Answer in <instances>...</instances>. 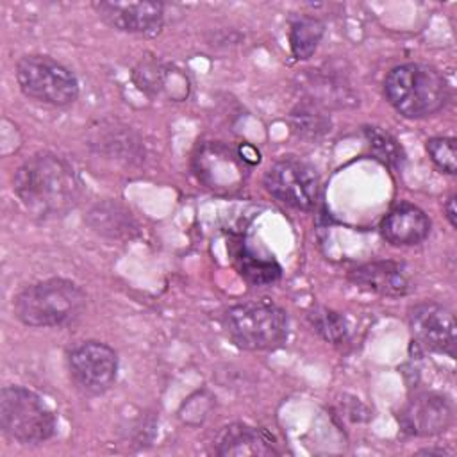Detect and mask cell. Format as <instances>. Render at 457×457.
Returning <instances> with one entry per match:
<instances>
[{"label": "cell", "mask_w": 457, "mask_h": 457, "mask_svg": "<svg viewBox=\"0 0 457 457\" xmlns=\"http://www.w3.org/2000/svg\"><path fill=\"white\" fill-rule=\"evenodd\" d=\"M12 187L21 205L43 220L64 216L82 196V182L73 166L50 152L29 157L16 170Z\"/></svg>", "instance_id": "cell-1"}, {"label": "cell", "mask_w": 457, "mask_h": 457, "mask_svg": "<svg viewBox=\"0 0 457 457\" xmlns=\"http://www.w3.org/2000/svg\"><path fill=\"white\" fill-rule=\"evenodd\" d=\"M387 102L405 118H425L445 107L450 89L446 79L430 64L405 62L384 79Z\"/></svg>", "instance_id": "cell-2"}, {"label": "cell", "mask_w": 457, "mask_h": 457, "mask_svg": "<svg viewBox=\"0 0 457 457\" xmlns=\"http://www.w3.org/2000/svg\"><path fill=\"white\" fill-rule=\"evenodd\" d=\"M86 307L84 291L68 278H46L23 287L12 302L14 316L29 327L71 323Z\"/></svg>", "instance_id": "cell-3"}, {"label": "cell", "mask_w": 457, "mask_h": 457, "mask_svg": "<svg viewBox=\"0 0 457 457\" xmlns=\"http://www.w3.org/2000/svg\"><path fill=\"white\" fill-rule=\"evenodd\" d=\"M223 327L239 348L273 350L287 337V314L270 300H248L225 311Z\"/></svg>", "instance_id": "cell-4"}, {"label": "cell", "mask_w": 457, "mask_h": 457, "mask_svg": "<svg viewBox=\"0 0 457 457\" xmlns=\"http://www.w3.org/2000/svg\"><path fill=\"white\" fill-rule=\"evenodd\" d=\"M0 427L21 445H39L55 434V414L32 389L5 386L0 391Z\"/></svg>", "instance_id": "cell-5"}, {"label": "cell", "mask_w": 457, "mask_h": 457, "mask_svg": "<svg viewBox=\"0 0 457 457\" xmlns=\"http://www.w3.org/2000/svg\"><path fill=\"white\" fill-rule=\"evenodd\" d=\"M16 80L23 95L50 105H68L79 95L77 77L48 55H25L16 64Z\"/></svg>", "instance_id": "cell-6"}, {"label": "cell", "mask_w": 457, "mask_h": 457, "mask_svg": "<svg viewBox=\"0 0 457 457\" xmlns=\"http://www.w3.org/2000/svg\"><path fill=\"white\" fill-rule=\"evenodd\" d=\"M264 186L278 202L302 211L316 205L320 191L314 168L295 157H286L271 164L264 175Z\"/></svg>", "instance_id": "cell-7"}, {"label": "cell", "mask_w": 457, "mask_h": 457, "mask_svg": "<svg viewBox=\"0 0 457 457\" xmlns=\"http://www.w3.org/2000/svg\"><path fill=\"white\" fill-rule=\"evenodd\" d=\"M68 368L77 389L95 396L112 387L118 375V355L105 343L86 341L70 352Z\"/></svg>", "instance_id": "cell-8"}, {"label": "cell", "mask_w": 457, "mask_h": 457, "mask_svg": "<svg viewBox=\"0 0 457 457\" xmlns=\"http://www.w3.org/2000/svg\"><path fill=\"white\" fill-rule=\"evenodd\" d=\"M412 337L427 350L455 357L457 325L452 311L436 302H421L409 312Z\"/></svg>", "instance_id": "cell-9"}, {"label": "cell", "mask_w": 457, "mask_h": 457, "mask_svg": "<svg viewBox=\"0 0 457 457\" xmlns=\"http://www.w3.org/2000/svg\"><path fill=\"white\" fill-rule=\"evenodd\" d=\"M195 171L198 180L216 191H236L246 179V162L223 143H205L195 155Z\"/></svg>", "instance_id": "cell-10"}, {"label": "cell", "mask_w": 457, "mask_h": 457, "mask_svg": "<svg viewBox=\"0 0 457 457\" xmlns=\"http://www.w3.org/2000/svg\"><path fill=\"white\" fill-rule=\"evenodd\" d=\"M93 7L109 27L121 32L155 36L162 29L164 5L161 2H100Z\"/></svg>", "instance_id": "cell-11"}, {"label": "cell", "mask_w": 457, "mask_h": 457, "mask_svg": "<svg viewBox=\"0 0 457 457\" xmlns=\"http://www.w3.org/2000/svg\"><path fill=\"white\" fill-rule=\"evenodd\" d=\"M398 420L402 428L411 436H436L452 425L453 405L443 395L423 393L409 400Z\"/></svg>", "instance_id": "cell-12"}, {"label": "cell", "mask_w": 457, "mask_h": 457, "mask_svg": "<svg viewBox=\"0 0 457 457\" xmlns=\"http://www.w3.org/2000/svg\"><path fill=\"white\" fill-rule=\"evenodd\" d=\"M350 280L357 287L382 296H403L414 287L403 264L393 261H375L357 266L350 271Z\"/></svg>", "instance_id": "cell-13"}, {"label": "cell", "mask_w": 457, "mask_h": 457, "mask_svg": "<svg viewBox=\"0 0 457 457\" xmlns=\"http://www.w3.org/2000/svg\"><path fill=\"white\" fill-rule=\"evenodd\" d=\"M380 232L395 246L421 243L430 232L428 216L412 204H400L391 209L380 223Z\"/></svg>", "instance_id": "cell-14"}, {"label": "cell", "mask_w": 457, "mask_h": 457, "mask_svg": "<svg viewBox=\"0 0 457 457\" xmlns=\"http://www.w3.org/2000/svg\"><path fill=\"white\" fill-rule=\"evenodd\" d=\"M218 455H277L278 448L270 432L259 427L234 423L221 430L216 439Z\"/></svg>", "instance_id": "cell-15"}, {"label": "cell", "mask_w": 457, "mask_h": 457, "mask_svg": "<svg viewBox=\"0 0 457 457\" xmlns=\"http://www.w3.org/2000/svg\"><path fill=\"white\" fill-rule=\"evenodd\" d=\"M232 261L237 273L252 286H268L278 280L280 266L270 255H261L245 239L232 245Z\"/></svg>", "instance_id": "cell-16"}, {"label": "cell", "mask_w": 457, "mask_h": 457, "mask_svg": "<svg viewBox=\"0 0 457 457\" xmlns=\"http://www.w3.org/2000/svg\"><path fill=\"white\" fill-rule=\"evenodd\" d=\"M325 25L318 18L312 16H300L291 23L289 29V43H291V52L298 61L309 59L320 39L323 37Z\"/></svg>", "instance_id": "cell-17"}, {"label": "cell", "mask_w": 457, "mask_h": 457, "mask_svg": "<svg viewBox=\"0 0 457 457\" xmlns=\"http://www.w3.org/2000/svg\"><path fill=\"white\" fill-rule=\"evenodd\" d=\"M289 121L293 132L303 139H318L330 127V120L316 105H298Z\"/></svg>", "instance_id": "cell-18"}, {"label": "cell", "mask_w": 457, "mask_h": 457, "mask_svg": "<svg viewBox=\"0 0 457 457\" xmlns=\"http://www.w3.org/2000/svg\"><path fill=\"white\" fill-rule=\"evenodd\" d=\"M368 145L371 154L375 155V159H378L380 162L391 166V168H400L405 161L403 150L400 146V143L387 132L377 129V127H366L364 129Z\"/></svg>", "instance_id": "cell-19"}, {"label": "cell", "mask_w": 457, "mask_h": 457, "mask_svg": "<svg viewBox=\"0 0 457 457\" xmlns=\"http://www.w3.org/2000/svg\"><path fill=\"white\" fill-rule=\"evenodd\" d=\"M311 325L314 327V330L328 343H341L346 339L348 336V321L343 314L327 309V307H316L311 314H309Z\"/></svg>", "instance_id": "cell-20"}, {"label": "cell", "mask_w": 457, "mask_h": 457, "mask_svg": "<svg viewBox=\"0 0 457 457\" xmlns=\"http://www.w3.org/2000/svg\"><path fill=\"white\" fill-rule=\"evenodd\" d=\"M427 152L434 164L445 173L453 175L457 171V148L453 137H430L427 141Z\"/></svg>", "instance_id": "cell-21"}, {"label": "cell", "mask_w": 457, "mask_h": 457, "mask_svg": "<svg viewBox=\"0 0 457 457\" xmlns=\"http://www.w3.org/2000/svg\"><path fill=\"white\" fill-rule=\"evenodd\" d=\"M445 212H446V218L450 221L452 227L457 225V218H455V195L448 196V200L445 202Z\"/></svg>", "instance_id": "cell-22"}]
</instances>
